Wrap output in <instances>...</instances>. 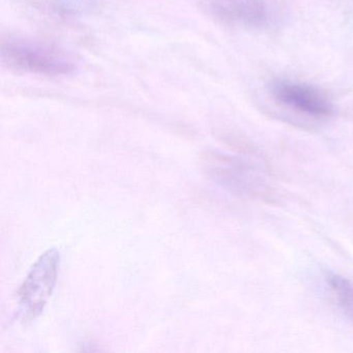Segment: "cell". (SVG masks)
<instances>
[{"mask_svg":"<svg viewBox=\"0 0 353 353\" xmlns=\"http://www.w3.org/2000/svg\"><path fill=\"white\" fill-rule=\"evenodd\" d=\"M3 65L17 73L44 76L73 74L77 65L73 57L47 43L19 37H3L0 43Z\"/></svg>","mask_w":353,"mask_h":353,"instance_id":"6da1fadb","label":"cell"},{"mask_svg":"<svg viewBox=\"0 0 353 353\" xmlns=\"http://www.w3.org/2000/svg\"><path fill=\"white\" fill-rule=\"evenodd\" d=\"M59 260V250H47L34 262L19 289L20 316L26 323L36 319L50 299L57 283Z\"/></svg>","mask_w":353,"mask_h":353,"instance_id":"7a4b0ae2","label":"cell"},{"mask_svg":"<svg viewBox=\"0 0 353 353\" xmlns=\"http://www.w3.org/2000/svg\"><path fill=\"white\" fill-rule=\"evenodd\" d=\"M204 164L214 181L226 189L249 196V197H268L270 185L262 170L234 157L220 154H208Z\"/></svg>","mask_w":353,"mask_h":353,"instance_id":"3957f363","label":"cell"},{"mask_svg":"<svg viewBox=\"0 0 353 353\" xmlns=\"http://www.w3.org/2000/svg\"><path fill=\"white\" fill-rule=\"evenodd\" d=\"M270 90L279 103L297 112L313 117H326L332 114L330 101L313 86L278 80L272 84Z\"/></svg>","mask_w":353,"mask_h":353,"instance_id":"277c9868","label":"cell"},{"mask_svg":"<svg viewBox=\"0 0 353 353\" xmlns=\"http://www.w3.org/2000/svg\"><path fill=\"white\" fill-rule=\"evenodd\" d=\"M326 282L339 309L353 325V282L336 274H328Z\"/></svg>","mask_w":353,"mask_h":353,"instance_id":"5b68a950","label":"cell"}]
</instances>
